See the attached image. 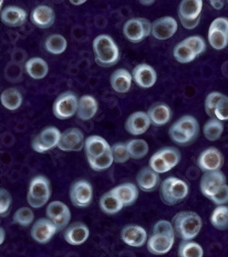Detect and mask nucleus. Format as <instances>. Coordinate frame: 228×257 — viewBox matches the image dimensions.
Masks as SVG:
<instances>
[{"instance_id":"1","label":"nucleus","mask_w":228,"mask_h":257,"mask_svg":"<svg viewBox=\"0 0 228 257\" xmlns=\"http://www.w3.org/2000/svg\"><path fill=\"white\" fill-rule=\"evenodd\" d=\"M175 235L183 241H192L201 232L203 220L198 213L193 211H182L173 218Z\"/></svg>"},{"instance_id":"2","label":"nucleus","mask_w":228,"mask_h":257,"mask_svg":"<svg viewBox=\"0 0 228 257\" xmlns=\"http://www.w3.org/2000/svg\"><path fill=\"white\" fill-rule=\"evenodd\" d=\"M92 46L95 61L100 67L109 68L119 62L121 57L119 48L109 35L97 36L93 40Z\"/></svg>"},{"instance_id":"3","label":"nucleus","mask_w":228,"mask_h":257,"mask_svg":"<svg viewBox=\"0 0 228 257\" xmlns=\"http://www.w3.org/2000/svg\"><path fill=\"white\" fill-rule=\"evenodd\" d=\"M188 193V184L181 179L172 176L161 183L160 197L162 202L168 206H174L183 202Z\"/></svg>"},{"instance_id":"4","label":"nucleus","mask_w":228,"mask_h":257,"mask_svg":"<svg viewBox=\"0 0 228 257\" xmlns=\"http://www.w3.org/2000/svg\"><path fill=\"white\" fill-rule=\"evenodd\" d=\"M51 196V185L49 179L38 175L31 180L27 194V201L34 209L43 207Z\"/></svg>"},{"instance_id":"5","label":"nucleus","mask_w":228,"mask_h":257,"mask_svg":"<svg viewBox=\"0 0 228 257\" xmlns=\"http://www.w3.org/2000/svg\"><path fill=\"white\" fill-rule=\"evenodd\" d=\"M203 10L202 0H183L178 7L179 20L186 30H193L198 26Z\"/></svg>"},{"instance_id":"6","label":"nucleus","mask_w":228,"mask_h":257,"mask_svg":"<svg viewBox=\"0 0 228 257\" xmlns=\"http://www.w3.org/2000/svg\"><path fill=\"white\" fill-rule=\"evenodd\" d=\"M79 99L72 91H65L56 99L52 107L55 117L59 119H68L77 114Z\"/></svg>"},{"instance_id":"7","label":"nucleus","mask_w":228,"mask_h":257,"mask_svg":"<svg viewBox=\"0 0 228 257\" xmlns=\"http://www.w3.org/2000/svg\"><path fill=\"white\" fill-rule=\"evenodd\" d=\"M124 37L133 43H140L152 34V23L144 18H134L125 22Z\"/></svg>"},{"instance_id":"8","label":"nucleus","mask_w":228,"mask_h":257,"mask_svg":"<svg viewBox=\"0 0 228 257\" xmlns=\"http://www.w3.org/2000/svg\"><path fill=\"white\" fill-rule=\"evenodd\" d=\"M61 138V133L60 130L53 126H50L43 128L40 134L36 136L32 141V149L39 153L44 154L50 150L58 147Z\"/></svg>"},{"instance_id":"9","label":"nucleus","mask_w":228,"mask_h":257,"mask_svg":"<svg viewBox=\"0 0 228 257\" xmlns=\"http://www.w3.org/2000/svg\"><path fill=\"white\" fill-rule=\"evenodd\" d=\"M70 198L75 207H89L93 200L92 185L86 180L76 181L70 186Z\"/></svg>"},{"instance_id":"10","label":"nucleus","mask_w":228,"mask_h":257,"mask_svg":"<svg viewBox=\"0 0 228 257\" xmlns=\"http://www.w3.org/2000/svg\"><path fill=\"white\" fill-rule=\"evenodd\" d=\"M46 215L57 226L58 232L68 227L71 219L70 208L60 201H53L49 203L46 208Z\"/></svg>"},{"instance_id":"11","label":"nucleus","mask_w":228,"mask_h":257,"mask_svg":"<svg viewBox=\"0 0 228 257\" xmlns=\"http://www.w3.org/2000/svg\"><path fill=\"white\" fill-rule=\"evenodd\" d=\"M224 184H226V178L221 171L208 172L204 173L201 178L200 190L203 196L211 200Z\"/></svg>"},{"instance_id":"12","label":"nucleus","mask_w":228,"mask_h":257,"mask_svg":"<svg viewBox=\"0 0 228 257\" xmlns=\"http://www.w3.org/2000/svg\"><path fill=\"white\" fill-rule=\"evenodd\" d=\"M223 163L224 158L223 154L218 149L214 147L204 150L197 159V165L200 170L204 173L220 171L223 167Z\"/></svg>"},{"instance_id":"13","label":"nucleus","mask_w":228,"mask_h":257,"mask_svg":"<svg viewBox=\"0 0 228 257\" xmlns=\"http://www.w3.org/2000/svg\"><path fill=\"white\" fill-rule=\"evenodd\" d=\"M57 232V226L50 219L40 218L33 223L30 230V235L36 242L40 244H46L50 242Z\"/></svg>"},{"instance_id":"14","label":"nucleus","mask_w":228,"mask_h":257,"mask_svg":"<svg viewBox=\"0 0 228 257\" xmlns=\"http://www.w3.org/2000/svg\"><path fill=\"white\" fill-rule=\"evenodd\" d=\"M84 134L78 128H70L61 134L58 148L63 152H79L84 148Z\"/></svg>"},{"instance_id":"15","label":"nucleus","mask_w":228,"mask_h":257,"mask_svg":"<svg viewBox=\"0 0 228 257\" xmlns=\"http://www.w3.org/2000/svg\"><path fill=\"white\" fill-rule=\"evenodd\" d=\"M177 29L178 23L173 17H162L152 23V35L155 40H167L176 33Z\"/></svg>"},{"instance_id":"16","label":"nucleus","mask_w":228,"mask_h":257,"mask_svg":"<svg viewBox=\"0 0 228 257\" xmlns=\"http://www.w3.org/2000/svg\"><path fill=\"white\" fill-rule=\"evenodd\" d=\"M175 234L152 233L147 241V250L154 255H164L174 246Z\"/></svg>"},{"instance_id":"17","label":"nucleus","mask_w":228,"mask_h":257,"mask_svg":"<svg viewBox=\"0 0 228 257\" xmlns=\"http://www.w3.org/2000/svg\"><path fill=\"white\" fill-rule=\"evenodd\" d=\"M121 238L125 244L132 247H142L147 243V232L143 226L128 224L121 232Z\"/></svg>"},{"instance_id":"18","label":"nucleus","mask_w":228,"mask_h":257,"mask_svg":"<svg viewBox=\"0 0 228 257\" xmlns=\"http://www.w3.org/2000/svg\"><path fill=\"white\" fill-rule=\"evenodd\" d=\"M89 236V229L82 222H75L65 229L63 237L70 245L78 246L83 244Z\"/></svg>"},{"instance_id":"19","label":"nucleus","mask_w":228,"mask_h":257,"mask_svg":"<svg viewBox=\"0 0 228 257\" xmlns=\"http://www.w3.org/2000/svg\"><path fill=\"white\" fill-rule=\"evenodd\" d=\"M151 119L147 112L136 111L131 114L125 122V130L132 135L139 136L145 134L151 126Z\"/></svg>"},{"instance_id":"20","label":"nucleus","mask_w":228,"mask_h":257,"mask_svg":"<svg viewBox=\"0 0 228 257\" xmlns=\"http://www.w3.org/2000/svg\"><path fill=\"white\" fill-rule=\"evenodd\" d=\"M132 75L135 83L144 89H149L157 81V73L155 69L146 63L137 65Z\"/></svg>"},{"instance_id":"21","label":"nucleus","mask_w":228,"mask_h":257,"mask_svg":"<svg viewBox=\"0 0 228 257\" xmlns=\"http://www.w3.org/2000/svg\"><path fill=\"white\" fill-rule=\"evenodd\" d=\"M136 182L144 193L154 192L161 185L160 174L150 167H144L140 171L136 176Z\"/></svg>"},{"instance_id":"22","label":"nucleus","mask_w":228,"mask_h":257,"mask_svg":"<svg viewBox=\"0 0 228 257\" xmlns=\"http://www.w3.org/2000/svg\"><path fill=\"white\" fill-rule=\"evenodd\" d=\"M27 17V12L23 9L16 6H9L1 11L0 19L4 25L18 28L25 24Z\"/></svg>"},{"instance_id":"23","label":"nucleus","mask_w":228,"mask_h":257,"mask_svg":"<svg viewBox=\"0 0 228 257\" xmlns=\"http://www.w3.org/2000/svg\"><path fill=\"white\" fill-rule=\"evenodd\" d=\"M55 13L47 5L38 6L30 14V21L40 29H49L54 24Z\"/></svg>"},{"instance_id":"24","label":"nucleus","mask_w":228,"mask_h":257,"mask_svg":"<svg viewBox=\"0 0 228 257\" xmlns=\"http://www.w3.org/2000/svg\"><path fill=\"white\" fill-rule=\"evenodd\" d=\"M110 149L109 144L104 138L92 135L85 140V154L87 155V160L96 159L103 155Z\"/></svg>"},{"instance_id":"25","label":"nucleus","mask_w":228,"mask_h":257,"mask_svg":"<svg viewBox=\"0 0 228 257\" xmlns=\"http://www.w3.org/2000/svg\"><path fill=\"white\" fill-rule=\"evenodd\" d=\"M151 122L154 126H164L168 123L172 119V109L168 105L164 102H156L150 107L147 110Z\"/></svg>"},{"instance_id":"26","label":"nucleus","mask_w":228,"mask_h":257,"mask_svg":"<svg viewBox=\"0 0 228 257\" xmlns=\"http://www.w3.org/2000/svg\"><path fill=\"white\" fill-rule=\"evenodd\" d=\"M111 192L124 203V207L132 206L139 197V190L132 183H124L111 189Z\"/></svg>"},{"instance_id":"27","label":"nucleus","mask_w":228,"mask_h":257,"mask_svg":"<svg viewBox=\"0 0 228 257\" xmlns=\"http://www.w3.org/2000/svg\"><path fill=\"white\" fill-rule=\"evenodd\" d=\"M133 75L127 69H118L110 76V86L118 93H127L132 87Z\"/></svg>"},{"instance_id":"28","label":"nucleus","mask_w":228,"mask_h":257,"mask_svg":"<svg viewBox=\"0 0 228 257\" xmlns=\"http://www.w3.org/2000/svg\"><path fill=\"white\" fill-rule=\"evenodd\" d=\"M98 102L93 96L83 95L79 99L77 117L80 120H89L94 117L98 111Z\"/></svg>"},{"instance_id":"29","label":"nucleus","mask_w":228,"mask_h":257,"mask_svg":"<svg viewBox=\"0 0 228 257\" xmlns=\"http://www.w3.org/2000/svg\"><path fill=\"white\" fill-rule=\"evenodd\" d=\"M25 69L30 78L34 79H44L49 73V65L43 59L35 57L27 60Z\"/></svg>"},{"instance_id":"30","label":"nucleus","mask_w":228,"mask_h":257,"mask_svg":"<svg viewBox=\"0 0 228 257\" xmlns=\"http://www.w3.org/2000/svg\"><path fill=\"white\" fill-rule=\"evenodd\" d=\"M124 207V203L114 194L111 190L105 193L99 199V208L108 215H114L120 213Z\"/></svg>"},{"instance_id":"31","label":"nucleus","mask_w":228,"mask_h":257,"mask_svg":"<svg viewBox=\"0 0 228 257\" xmlns=\"http://www.w3.org/2000/svg\"><path fill=\"white\" fill-rule=\"evenodd\" d=\"M22 100H23L22 94L20 93L19 89L15 88L5 89L0 95L1 104L3 105V107H5L6 109L11 111L19 109L22 104Z\"/></svg>"},{"instance_id":"32","label":"nucleus","mask_w":228,"mask_h":257,"mask_svg":"<svg viewBox=\"0 0 228 257\" xmlns=\"http://www.w3.org/2000/svg\"><path fill=\"white\" fill-rule=\"evenodd\" d=\"M174 125L187 134L192 141L194 142L198 137L200 127L198 121L193 116L185 115L175 121Z\"/></svg>"},{"instance_id":"33","label":"nucleus","mask_w":228,"mask_h":257,"mask_svg":"<svg viewBox=\"0 0 228 257\" xmlns=\"http://www.w3.org/2000/svg\"><path fill=\"white\" fill-rule=\"evenodd\" d=\"M126 146L130 157L134 160L144 158L149 152V145L144 140L141 139L130 140L126 143Z\"/></svg>"},{"instance_id":"34","label":"nucleus","mask_w":228,"mask_h":257,"mask_svg":"<svg viewBox=\"0 0 228 257\" xmlns=\"http://www.w3.org/2000/svg\"><path fill=\"white\" fill-rule=\"evenodd\" d=\"M203 133L204 137L210 142L217 141L223 133V122L216 118L210 119L203 125Z\"/></svg>"},{"instance_id":"35","label":"nucleus","mask_w":228,"mask_h":257,"mask_svg":"<svg viewBox=\"0 0 228 257\" xmlns=\"http://www.w3.org/2000/svg\"><path fill=\"white\" fill-rule=\"evenodd\" d=\"M66 49H67V40L62 35H50L45 41V50L50 54H62Z\"/></svg>"},{"instance_id":"36","label":"nucleus","mask_w":228,"mask_h":257,"mask_svg":"<svg viewBox=\"0 0 228 257\" xmlns=\"http://www.w3.org/2000/svg\"><path fill=\"white\" fill-rule=\"evenodd\" d=\"M211 223L213 227L220 231L228 229V206L220 205L213 211L211 214Z\"/></svg>"},{"instance_id":"37","label":"nucleus","mask_w":228,"mask_h":257,"mask_svg":"<svg viewBox=\"0 0 228 257\" xmlns=\"http://www.w3.org/2000/svg\"><path fill=\"white\" fill-rule=\"evenodd\" d=\"M203 249L198 242L182 241L178 249V257H203Z\"/></svg>"},{"instance_id":"38","label":"nucleus","mask_w":228,"mask_h":257,"mask_svg":"<svg viewBox=\"0 0 228 257\" xmlns=\"http://www.w3.org/2000/svg\"><path fill=\"white\" fill-rule=\"evenodd\" d=\"M174 57L179 63L186 64L195 60L197 56L188 46H186L183 41H181L174 47Z\"/></svg>"},{"instance_id":"39","label":"nucleus","mask_w":228,"mask_h":257,"mask_svg":"<svg viewBox=\"0 0 228 257\" xmlns=\"http://www.w3.org/2000/svg\"><path fill=\"white\" fill-rule=\"evenodd\" d=\"M113 162L111 149H109L107 153H105L103 155L99 156L98 158L88 160L89 167L95 172H102V171L109 169L112 165Z\"/></svg>"},{"instance_id":"40","label":"nucleus","mask_w":228,"mask_h":257,"mask_svg":"<svg viewBox=\"0 0 228 257\" xmlns=\"http://www.w3.org/2000/svg\"><path fill=\"white\" fill-rule=\"evenodd\" d=\"M35 219L33 211L30 207H21L16 211L13 215L14 223L22 227H29Z\"/></svg>"},{"instance_id":"41","label":"nucleus","mask_w":228,"mask_h":257,"mask_svg":"<svg viewBox=\"0 0 228 257\" xmlns=\"http://www.w3.org/2000/svg\"><path fill=\"white\" fill-rule=\"evenodd\" d=\"M208 42L214 50H222L228 46V36L219 30L209 29Z\"/></svg>"},{"instance_id":"42","label":"nucleus","mask_w":228,"mask_h":257,"mask_svg":"<svg viewBox=\"0 0 228 257\" xmlns=\"http://www.w3.org/2000/svg\"><path fill=\"white\" fill-rule=\"evenodd\" d=\"M158 154L164 159V161L172 169L177 166L181 161V152L175 147H164L160 149Z\"/></svg>"},{"instance_id":"43","label":"nucleus","mask_w":228,"mask_h":257,"mask_svg":"<svg viewBox=\"0 0 228 257\" xmlns=\"http://www.w3.org/2000/svg\"><path fill=\"white\" fill-rule=\"evenodd\" d=\"M111 153L113 156L114 163H125L129 161L130 157L126 143H117L114 144L111 147Z\"/></svg>"},{"instance_id":"44","label":"nucleus","mask_w":228,"mask_h":257,"mask_svg":"<svg viewBox=\"0 0 228 257\" xmlns=\"http://www.w3.org/2000/svg\"><path fill=\"white\" fill-rule=\"evenodd\" d=\"M184 44L188 46L191 50L198 57L206 50V43L202 37L200 36H191L183 40Z\"/></svg>"},{"instance_id":"45","label":"nucleus","mask_w":228,"mask_h":257,"mask_svg":"<svg viewBox=\"0 0 228 257\" xmlns=\"http://www.w3.org/2000/svg\"><path fill=\"white\" fill-rule=\"evenodd\" d=\"M169 135L170 138L174 141V143L181 146H186L193 143L192 139L190 138L187 134L184 133L182 130L177 128L174 124L169 128Z\"/></svg>"},{"instance_id":"46","label":"nucleus","mask_w":228,"mask_h":257,"mask_svg":"<svg viewBox=\"0 0 228 257\" xmlns=\"http://www.w3.org/2000/svg\"><path fill=\"white\" fill-rule=\"evenodd\" d=\"M149 167L159 174L168 173L172 170L167 163L164 161V159L158 154V152L152 155L150 159Z\"/></svg>"},{"instance_id":"47","label":"nucleus","mask_w":228,"mask_h":257,"mask_svg":"<svg viewBox=\"0 0 228 257\" xmlns=\"http://www.w3.org/2000/svg\"><path fill=\"white\" fill-rule=\"evenodd\" d=\"M223 95L217 91L211 92L210 94L207 95L205 101H204V109L205 112L208 115L209 117H211V119L215 118V114L214 110L216 108V105L218 103L219 100L223 97Z\"/></svg>"},{"instance_id":"48","label":"nucleus","mask_w":228,"mask_h":257,"mask_svg":"<svg viewBox=\"0 0 228 257\" xmlns=\"http://www.w3.org/2000/svg\"><path fill=\"white\" fill-rule=\"evenodd\" d=\"M12 203V196L7 189H0V215L3 217L10 212Z\"/></svg>"},{"instance_id":"49","label":"nucleus","mask_w":228,"mask_h":257,"mask_svg":"<svg viewBox=\"0 0 228 257\" xmlns=\"http://www.w3.org/2000/svg\"><path fill=\"white\" fill-rule=\"evenodd\" d=\"M215 118L221 121L228 120V97L224 96L219 100L214 110Z\"/></svg>"},{"instance_id":"50","label":"nucleus","mask_w":228,"mask_h":257,"mask_svg":"<svg viewBox=\"0 0 228 257\" xmlns=\"http://www.w3.org/2000/svg\"><path fill=\"white\" fill-rule=\"evenodd\" d=\"M153 233H167V234H175L174 225L167 220H160L154 224L153 228Z\"/></svg>"},{"instance_id":"51","label":"nucleus","mask_w":228,"mask_h":257,"mask_svg":"<svg viewBox=\"0 0 228 257\" xmlns=\"http://www.w3.org/2000/svg\"><path fill=\"white\" fill-rule=\"evenodd\" d=\"M211 201L216 205H223L228 203V185L224 184L218 193L213 196Z\"/></svg>"},{"instance_id":"52","label":"nucleus","mask_w":228,"mask_h":257,"mask_svg":"<svg viewBox=\"0 0 228 257\" xmlns=\"http://www.w3.org/2000/svg\"><path fill=\"white\" fill-rule=\"evenodd\" d=\"M209 29L216 30L223 32L228 36V19L227 18H217L213 20L209 27Z\"/></svg>"},{"instance_id":"53","label":"nucleus","mask_w":228,"mask_h":257,"mask_svg":"<svg viewBox=\"0 0 228 257\" xmlns=\"http://www.w3.org/2000/svg\"><path fill=\"white\" fill-rule=\"evenodd\" d=\"M209 2L214 10H221L224 7L223 1H221V0H210Z\"/></svg>"},{"instance_id":"54","label":"nucleus","mask_w":228,"mask_h":257,"mask_svg":"<svg viewBox=\"0 0 228 257\" xmlns=\"http://www.w3.org/2000/svg\"><path fill=\"white\" fill-rule=\"evenodd\" d=\"M70 2L71 5L79 6L83 5L85 2H87V1H86V0H79V1H74V0H70Z\"/></svg>"},{"instance_id":"55","label":"nucleus","mask_w":228,"mask_h":257,"mask_svg":"<svg viewBox=\"0 0 228 257\" xmlns=\"http://www.w3.org/2000/svg\"><path fill=\"white\" fill-rule=\"evenodd\" d=\"M154 0H151V1H149V0H144V1H140V3L142 4L143 6H151L153 5L154 4Z\"/></svg>"},{"instance_id":"56","label":"nucleus","mask_w":228,"mask_h":257,"mask_svg":"<svg viewBox=\"0 0 228 257\" xmlns=\"http://www.w3.org/2000/svg\"><path fill=\"white\" fill-rule=\"evenodd\" d=\"M222 72L226 78H228V67L225 63L222 66Z\"/></svg>"},{"instance_id":"57","label":"nucleus","mask_w":228,"mask_h":257,"mask_svg":"<svg viewBox=\"0 0 228 257\" xmlns=\"http://www.w3.org/2000/svg\"><path fill=\"white\" fill-rule=\"evenodd\" d=\"M0 231H1V240H0V243H3L4 240H5V231L3 230V228H1Z\"/></svg>"}]
</instances>
